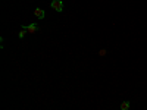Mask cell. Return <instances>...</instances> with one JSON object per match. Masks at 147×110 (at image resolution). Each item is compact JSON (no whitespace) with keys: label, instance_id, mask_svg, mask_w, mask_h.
<instances>
[{"label":"cell","instance_id":"6da1fadb","mask_svg":"<svg viewBox=\"0 0 147 110\" xmlns=\"http://www.w3.org/2000/svg\"><path fill=\"white\" fill-rule=\"evenodd\" d=\"M24 30H27L30 34H35L37 31H40V25L38 23H30V25H22Z\"/></svg>","mask_w":147,"mask_h":110},{"label":"cell","instance_id":"7a4b0ae2","mask_svg":"<svg viewBox=\"0 0 147 110\" xmlns=\"http://www.w3.org/2000/svg\"><path fill=\"white\" fill-rule=\"evenodd\" d=\"M52 9H55L56 12H62L63 10V3L60 0H53L52 2Z\"/></svg>","mask_w":147,"mask_h":110},{"label":"cell","instance_id":"3957f363","mask_svg":"<svg viewBox=\"0 0 147 110\" xmlns=\"http://www.w3.org/2000/svg\"><path fill=\"white\" fill-rule=\"evenodd\" d=\"M34 16H35L37 19H44V16H46L44 9H41V7H35V9H34Z\"/></svg>","mask_w":147,"mask_h":110},{"label":"cell","instance_id":"277c9868","mask_svg":"<svg viewBox=\"0 0 147 110\" xmlns=\"http://www.w3.org/2000/svg\"><path fill=\"white\" fill-rule=\"evenodd\" d=\"M129 101H122L121 103V110H129Z\"/></svg>","mask_w":147,"mask_h":110},{"label":"cell","instance_id":"5b68a950","mask_svg":"<svg viewBox=\"0 0 147 110\" xmlns=\"http://www.w3.org/2000/svg\"><path fill=\"white\" fill-rule=\"evenodd\" d=\"M27 32H28L27 30H24V28H21V31L18 32V37H19V38L22 40V38H24V37H25V34H27Z\"/></svg>","mask_w":147,"mask_h":110},{"label":"cell","instance_id":"8992f818","mask_svg":"<svg viewBox=\"0 0 147 110\" xmlns=\"http://www.w3.org/2000/svg\"><path fill=\"white\" fill-rule=\"evenodd\" d=\"M99 54H100V56H105V54H106V50H100Z\"/></svg>","mask_w":147,"mask_h":110},{"label":"cell","instance_id":"52a82bcc","mask_svg":"<svg viewBox=\"0 0 147 110\" xmlns=\"http://www.w3.org/2000/svg\"><path fill=\"white\" fill-rule=\"evenodd\" d=\"M52 2H53V0H52Z\"/></svg>","mask_w":147,"mask_h":110}]
</instances>
